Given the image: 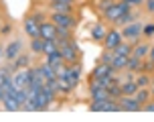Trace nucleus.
<instances>
[{
  "instance_id": "nucleus-7",
  "label": "nucleus",
  "mask_w": 154,
  "mask_h": 122,
  "mask_svg": "<svg viewBox=\"0 0 154 122\" xmlns=\"http://www.w3.org/2000/svg\"><path fill=\"white\" fill-rule=\"evenodd\" d=\"M103 41H106V49H114L118 43H122V41H124V37H122L120 30H109V33H106Z\"/></svg>"
},
{
  "instance_id": "nucleus-36",
  "label": "nucleus",
  "mask_w": 154,
  "mask_h": 122,
  "mask_svg": "<svg viewBox=\"0 0 154 122\" xmlns=\"http://www.w3.org/2000/svg\"><path fill=\"white\" fill-rule=\"evenodd\" d=\"M148 55H150V59H152V63H154V47H150V51H148Z\"/></svg>"
},
{
  "instance_id": "nucleus-26",
  "label": "nucleus",
  "mask_w": 154,
  "mask_h": 122,
  "mask_svg": "<svg viewBox=\"0 0 154 122\" xmlns=\"http://www.w3.org/2000/svg\"><path fill=\"white\" fill-rule=\"evenodd\" d=\"M31 49L35 51V53H43V39L41 37H35L31 43Z\"/></svg>"
},
{
  "instance_id": "nucleus-25",
  "label": "nucleus",
  "mask_w": 154,
  "mask_h": 122,
  "mask_svg": "<svg viewBox=\"0 0 154 122\" xmlns=\"http://www.w3.org/2000/svg\"><path fill=\"white\" fill-rule=\"evenodd\" d=\"M29 65V55H18L14 59V69H23Z\"/></svg>"
},
{
  "instance_id": "nucleus-4",
  "label": "nucleus",
  "mask_w": 154,
  "mask_h": 122,
  "mask_svg": "<svg viewBox=\"0 0 154 122\" xmlns=\"http://www.w3.org/2000/svg\"><path fill=\"white\" fill-rule=\"evenodd\" d=\"M38 37L43 39H57V24L53 23H41L38 24Z\"/></svg>"
},
{
  "instance_id": "nucleus-13",
  "label": "nucleus",
  "mask_w": 154,
  "mask_h": 122,
  "mask_svg": "<svg viewBox=\"0 0 154 122\" xmlns=\"http://www.w3.org/2000/svg\"><path fill=\"white\" fill-rule=\"evenodd\" d=\"M38 69V73H41V77L45 79V82H49V79H55L57 77V73H55V67H51L49 63H45V65H41Z\"/></svg>"
},
{
  "instance_id": "nucleus-35",
  "label": "nucleus",
  "mask_w": 154,
  "mask_h": 122,
  "mask_svg": "<svg viewBox=\"0 0 154 122\" xmlns=\"http://www.w3.org/2000/svg\"><path fill=\"white\" fill-rule=\"evenodd\" d=\"M4 96H6V88H4V84L0 85V100H4Z\"/></svg>"
},
{
  "instance_id": "nucleus-30",
  "label": "nucleus",
  "mask_w": 154,
  "mask_h": 122,
  "mask_svg": "<svg viewBox=\"0 0 154 122\" xmlns=\"http://www.w3.org/2000/svg\"><path fill=\"white\" fill-rule=\"evenodd\" d=\"M69 39V29L67 27H57V39Z\"/></svg>"
},
{
  "instance_id": "nucleus-14",
  "label": "nucleus",
  "mask_w": 154,
  "mask_h": 122,
  "mask_svg": "<svg viewBox=\"0 0 154 122\" xmlns=\"http://www.w3.org/2000/svg\"><path fill=\"white\" fill-rule=\"evenodd\" d=\"M47 63L51 65V67H59V65H63L65 61H63V55H61V51H55V53H49L47 55Z\"/></svg>"
},
{
  "instance_id": "nucleus-22",
  "label": "nucleus",
  "mask_w": 154,
  "mask_h": 122,
  "mask_svg": "<svg viewBox=\"0 0 154 122\" xmlns=\"http://www.w3.org/2000/svg\"><path fill=\"white\" fill-rule=\"evenodd\" d=\"M108 92H109V98H112V100H116V98L122 96V88H120L118 84H114V82L108 85Z\"/></svg>"
},
{
  "instance_id": "nucleus-37",
  "label": "nucleus",
  "mask_w": 154,
  "mask_h": 122,
  "mask_svg": "<svg viewBox=\"0 0 154 122\" xmlns=\"http://www.w3.org/2000/svg\"><path fill=\"white\" fill-rule=\"evenodd\" d=\"M146 110H148V112H154V104H148V106H146Z\"/></svg>"
},
{
  "instance_id": "nucleus-3",
  "label": "nucleus",
  "mask_w": 154,
  "mask_h": 122,
  "mask_svg": "<svg viewBox=\"0 0 154 122\" xmlns=\"http://www.w3.org/2000/svg\"><path fill=\"white\" fill-rule=\"evenodd\" d=\"M142 30H144V27L140 23H134V24H126L124 27V30H122V37H126V39H132V41H138L140 39V35H142Z\"/></svg>"
},
{
  "instance_id": "nucleus-29",
  "label": "nucleus",
  "mask_w": 154,
  "mask_h": 122,
  "mask_svg": "<svg viewBox=\"0 0 154 122\" xmlns=\"http://www.w3.org/2000/svg\"><path fill=\"white\" fill-rule=\"evenodd\" d=\"M116 53L114 49H108V53H103V57H101V63H108V65H112V61H114Z\"/></svg>"
},
{
  "instance_id": "nucleus-10",
  "label": "nucleus",
  "mask_w": 154,
  "mask_h": 122,
  "mask_svg": "<svg viewBox=\"0 0 154 122\" xmlns=\"http://www.w3.org/2000/svg\"><path fill=\"white\" fill-rule=\"evenodd\" d=\"M91 96L95 102H106V100H109V92L103 85H95V88H91Z\"/></svg>"
},
{
  "instance_id": "nucleus-33",
  "label": "nucleus",
  "mask_w": 154,
  "mask_h": 122,
  "mask_svg": "<svg viewBox=\"0 0 154 122\" xmlns=\"http://www.w3.org/2000/svg\"><path fill=\"white\" fill-rule=\"evenodd\" d=\"M142 33H144V35H146V37H152V35H154V24H146V27H144V30H142Z\"/></svg>"
},
{
  "instance_id": "nucleus-21",
  "label": "nucleus",
  "mask_w": 154,
  "mask_h": 122,
  "mask_svg": "<svg viewBox=\"0 0 154 122\" xmlns=\"http://www.w3.org/2000/svg\"><path fill=\"white\" fill-rule=\"evenodd\" d=\"M126 63H128V57H126V55H116L114 61H112V67L114 69H124Z\"/></svg>"
},
{
  "instance_id": "nucleus-23",
  "label": "nucleus",
  "mask_w": 154,
  "mask_h": 122,
  "mask_svg": "<svg viewBox=\"0 0 154 122\" xmlns=\"http://www.w3.org/2000/svg\"><path fill=\"white\" fill-rule=\"evenodd\" d=\"M91 37L95 39V41H100V39H103V37H106V29H103L101 24H95V27L91 29Z\"/></svg>"
},
{
  "instance_id": "nucleus-38",
  "label": "nucleus",
  "mask_w": 154,
  "mask_h": 122,
  "mask_svg": "<svg viewBox=\"0 0 154 122\" xmlns=\"http://www.w3.org/2000/svg\"><path fill=\"white\" fill-rule=\"evenodd\" d=\"M126 2H130V4H140L142 0H126Z\"/></svg>"
},
{
  "instance_id": "nucleus-28",
  "label": "nucleus",
  "mask_w": 154,
  "mask_h": 122,
  "mask_svg": "<svg viewBox=\"0 0 154 122\" xmlns=\"http://www.w3.org/2000/svg\"><path fill=\"white\" fill-rule=\"evenodd\" d=\"M55 12H69V4L67 2H53Z\"/></svg>"
},
{
  "instance_id": "nucleus-39",
  "label": "nucleus",
  "mask_w": 154,
  "mask_h": 122,
  "mask_svg": "<svg viewBox=\"0 0 154 122\" xmlns=\"http://www.w3.org/2000/svg\"><path fill=\"white\" fill-rule=\"evenodd\" d=\"M53 2H67V4H69L71 0H53Z\"/></svg>"
},
{
  "instance_id": "nucleus-16",
  "label": "nucleus",
  "mask_w": 154,
  "mask_h": 122,
  "mask_svg": "<svg viewBox=\"0 0 154 122\" xmlns=\"http://www.w3.org/2000/svg\"><path fill=\"white\" fill-rule=\"evenodd\" d=\"M148 51H150V47H148L146 43H138V45L132 49V55L138 57V59H144V57L148 55Z\"/></svg>"
},
{
  "instance_id": "nucleus-17",
  "label": "nucleus",
  "mask_w": 154,
  "mask_h": 122,
  "mask_svg": "<svg viewBox=\"0 0 154 122\" xmlns=\"http://www.w3.org/2000/svg\"><path fill=\"white\" fill-rule=\"evenodd\" d=\"M18 51H20V41H12V43L6 47V57L14 61L16 57H18Z\"/></svg>"
},
{
  "instance_id": "nucleus-6",
  "label": "nucleus",
  "mask_w": 154,
  "mask_h": 122,
  "mask_svg": "<svg viewBox=\"0 0 154 122\" xmlns=\"http://www.w3.org/2000/svg\"><path fill=\"white\" fill-rule=\"evenodd\" d=\"M120 106H122L124 112H138L140 108H142V104H140L136 98H132V96H124V98H120Z\"/></svg>"
},
{
  "instance_id": "nucleus-8",
  "label": "nucleus",
  "mask_w": 154,
  "mask_h": 122,
  "mask_svg": "<svg viewBox=\"0 0 154 122\" xmlns=\"http://www.w3.org/2000/svg\"><path fill=\"white\" fill-rule=\"evenodd\" d=\"M114 71L116 69L112 67V65H108V63H101V65H97V67L93 69V75L95 79H101V77H114Z\"/></svg>"
},
{
  "instance_id": "nucleus-19",
  "label": "nucleus",
  "mask_w": 154,
  "mask_h": 122,
  "mask_svg": "<svg viewBox=\"0 0 154 122\" xmlns=\"http://www.w3.org/2000/svg\"><path fill=\"white\" fill-rule=\"evenodd\" d=\"M140 67H142V59L130 55V57H128V63H126V69H130V71H138Z\"/></svg>"
},
{
  "instance_id": "nucleus-18",
  "label": "nucleus",
  "mask_w": 154,
  "mask_h": 122,
  "mask_svg": "<svg viewBox=\"0 0 154 122\" xmlns=\"http://www.w3.org/2000/svg\"><path fill=\"white\" fill-rule=\"evenodd\" d=\"M114 53L116 55H126V57H130V55H132V47L128 45V43H124V41H122V43H118V45L114 47Z\"/></svg>"
},
{
  "instance_id": "nucleus-27",
  "label": "nucleus",
  "mask_w": 154,
  "mask_h": 122,
  "mask_svg": "<svg viewBox=\"0 0 154 122\" xmlns=\"http://www.w3.org/2000/svg\"><path fill=\"white\" fill-rule=\"evenodd\" d=\"M132 18H134V16H132L130 12H124V14L120 16L118 21H116V24H122V27H126V24H130V23H132Z\"/></svg>"
},
{
  "instance_id": "nucleus-32",
  "label": "nucleus",
  "mask_w": 154,
  "mask_h": 122,
  "mask_svg": "<svg viewBox=\"0 0 154 122\" xmlns=\"http://www.w3.org/2000/svg\"><path fill=\"white\" fill-rule=\"evenodd\" d=\"M89 110H91V112H101V110H103V102H95V100H93V104L89 106Z\"/></svg>"
},
{
  "instance_id": "nucleus-34",
  "label": "nucleus",
  "mask_w": 154,
  "mask_h": 122,
  "mask_svg": "<svg viewBox=\"0 0 154 122\" xmlns=\"http://www.w3.org/2000/svg\"><path fill=\"white\" fill-rule=\"evenodd\" d=\"M146 8L150 10V12H154V0H148V2H146Z\"/></svg>"
},
{
  "instance_id": "nucleus-5",
  "label": "nucleus",
  "mask_w": 154,
  "mask_h": 122,
  "mask_svg": "<svg viewBox=\"0 0 154 122\" xmlns=\"http://www.w3.org/2000/svg\"><path fill=\"white\" fill-rule=\"evenodd\" d=\"M53 21L57 27H67V29H71L75 24V18L69 12H53Z\"/></svg>"
},
{
  "instance_id": "nucleus-41",
  "label": "nucleus",
  "mask_w": 154,
  "mask_h": 122,
  "mask_svg": "<svg viewBox=\"0 0 154 122\" xmlns=\"http://www.w3.org/2000/svg\"><path fill=\"white\" fill-rule=\"evenodd\" d=\"M152 94H154V85H152Z\"/></svg>"
},
{
  "instance_id": "nucleus-9",
  "label": "nucleus",
  "mask_w": 154,
  "mask_h": 122,
  "mask_svg": "<svg viewBox=\"0 0 154 122\" xmlns=\"http://www.w3.org/2000/svg\"><path fill=\"white\" fill-rule=\"evenodd\" d=\"M79 75H81V67H79V65H71V67H67V84H69L71 88L77 85Z\"/></svg>"
},
{
  "instance_id": "nucleus-2",
  "label": "nucleus",
  "mask_w": 154,
  "mask_h": 122,
  "mask_svg": "<svg viewBox=\"0 0 154 122\" xmlns=\"http://www.w3.org/2000/svg\"><path fill=\"white\" fill-rule=\"evenodd\" d=\"M59 51L63 55V61H69V63H75L77 61V47L73 43H69L67 39L59 41Z\"/></svg>"
},
{
  "instance_id": "nucleus-11",
  "label": "nucleus",
  "mask_w": 154,
  "mask_h": 122,
  "mask_svg": "<svg viewBox=\"0 0 154 122\" xmlns=\"http://www.w3.org/2000/svg\"><path fill=\"white\" fill-rule=\"evenodd\" d=\"M12 82H14L16 90H24V88H29V71H20V73H16L12 77Z\"/></svg>"
},
{
  "instance_id": "nucleus-24",
  "label": "nucleus",
  "mask_w": 154,
  "mask_h": 122,
  "mask_svg": "<svg viewBox=\"0 0 154 122\" xmlns=\"http://www.w3.org/2000/svg\"><path fill=\"white\" fill-rule=\"evenodd\" d=\"M134 98L138 100L140 104H144V102H148V98H150V94H148V92L144 90V88H138V90H136V94H134Z\"/></svg>"
},
{
  "instance_id": "nucleus-1",
  "label": "nucleus",
  "mask_w": 154,
  "mask_h": 122,
  "mask_svg": "<svg viewBox=\"0 0 154 122\" xmlns=\"http://www.w3.org/2000/svg\"><path fill=\"white\" fill-rule=\"evenodd\" d=\"M130 8H132L130 2L122 0V2H118V4H112V6H108L106 10H103V14H106V18H108V21L116 23V21H118V18H120L124 12H130Z\"/></svg>"
},
{
  "instance_id": "nucleus-40",
  "label": "nucleus",
  "mask_w": 154,
  "mask_h": 122,
  "mask_svg": "<svg viewBox=\"0 0 154 122\" xmlns=\"http://www.w3.org/2000/svg\"><path fill=\"white\" fill-rule=\"evenodd\" d=\"M150 84H152V85H154V77H152V79H150Z\"/></svg>"
},
{
  "instance_id": "nucleus-42",
  "label": "nucleus",
  "mask_w": 154,
  "mask_h": 122,
  "mask_svg": "<svg viewBox=\"0 0 154 122\" xmlns=\"http://www.w3.org/2000/svg\"><path fill=\"white\" fill-rule=\"evenodd\" d=\"M0 53H2V49H0Z\"/></svg>"
},
{
  "instance_id": "nucleus-12",
  "label": "nucleus",
  "mask_w": 154,
  "mask_h": 122,
  "mask_svg": "<svg viewBox=\"0 0 154 122\" xmlns=\"http://www.w3.org/2000/svg\"><path fill=\"white\" fill-rule=\"evenodd\" d=\"M24 30H26V33H29V37H38V23L37 21H35V18H26V21H24Z\"/></svg>"
},
{
  "instance_id": "nucleus-15",
  "label": "nucleus",
  "mask_w": 154,
  "mask_h": 122,
  "mask_svg": "<svg viewBox=\"0 0 154 122\" xmlns=\"http://www.w3.org/2000/svg\"><path fill=\"white\" fill-rule=\"evenodd\" d=\"M55 51H59L57 39H45V41H43V53L49 55V53H55Z\"/></svg>"
},
{
  "instance_id": "nucleus-31",
  "label": "nucleus",
  "mask_w": 154,
  "mask_h": 122,
  "mask_svg": "<svg viewBox=\"0 0 154 122\" xmlns=\"http://www.w3.org/2000/svg\"><path fill=\"white\" fill-rule=\"evenodd\" d=\"M148 84H150V77L148 75H140L138 79H136V85H138V88H146Z\"/></svg>"
},
{
  "instance_id": "nucleus-20",
  "label": "nucleus",
  "mask_w": 154,
  "mask_h": 122,
  "mask_svg": "<svg viewBox=\"0 0 154 122\" xmlns=\"http://www.w3.org/2000/svg\"><path fill=\"white\" fill-rule=\"evenodd\" d=\"M120 88H122V94H124V96H132V94H136V90H138L136 82H126V84H122Z\"/></svg>"
}]
</instances>
